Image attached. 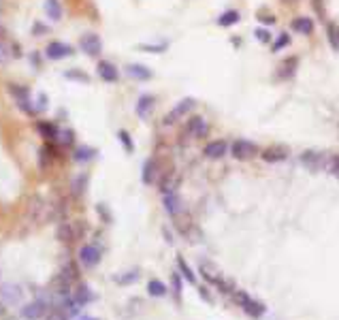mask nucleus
Returning a JSON list of instances; mask_svg holds the SVG:
<instances>
[{
  "mask_svg": "<svg viewBox=\"0 0 339 320\" xmlns=\"http://www.w3.org/2000/svg\"><path fill=\"white\" fill-rule=\"evenodd\" d=\"M164 205H166V212L173 213V216L182 212V201H180V196L173 194V192H166L164 194Z\"/></svg>",
  "mask_w": 339,
  "mask_h": 320,
  "instance_id": "19",
  "label": "nucleus"
},
{
  "mask_svg": "<svg viewBox=\"0 0 339 320\" xmlns=\"http://www.w3.org/2000/svg\"><path fill=\"white\" fill-rule=\"evenodd\" d=\"M96 73H98V77H101L103 81H107V83H115L120 79L118 66H115L113 62H109V60H101L98 66H96Z\"/></svg>",
  "mask_w": 339,
  "mask_h": 320,
  "instance_id": "10",
  "label": "nucleus"
},
{
  "mask_svg": "<svg viewBox=\"0 0 339 320\" xmlns=\"http://www.w3.org/2000/svg\"><path fill=\"white\" fill-rule=\"evenodd\" d=\"M126 75L137 79V81H150V79L154 77L152 69H147L145 64H128L126 66Z\"/></svg>",
  "mask_w": 339,
  "mask_h": 320,
  "instance_id": "13",
  "label": "nucleus"
},
{
  "mask_svg": "<svg viewBox=\"0 0 339 320\" xmlns=\"http://www.w3.org/2000/svg\"><path fill=\"white\" fill-rule=\"evenodd\" d=\"M79 263L83 265V267H96L98 263H101V250L96 248V245H83L81 250H79Z\"/></svg>",
  "mask_w": 339,
  "mask_h": 320,
  "instance_id": "11",
  "label": "nucleus"
},
{
  "mask_svg": "<svg viewBox=\"0 0 339 320\" xmlns=\"http://www.w3.org/2000/svg\"><path fill=\"white\" fill-rule=\"evenodd\" d=\"M30 62H32V64L36 66V69H39V66H41V58H39V53H32V56H30Z\"/></svg>",
  "mask_w": 339,
  "mask_h": 320,
  "instance_id": "36",
  "label": "nucleus"
},
{
  "mask_svg": "<svg viewBox=\"0 0 339 320\" xmlns=\"http://www.w3.org/2000/svg\"><path fill=\"white\" fill-rule=\"evenodd\" d=\"M254 36H256L258 41H262V43H269V41H271V34H269V30H264V28H256Z\"/></svg>",
  "mask_w": 339,
  "mask_h": 320,
  "instance_id": "33",
  "label": "nucleus"
},
{
  "mask_svg": "<svg viewBox=\"0 0 339 320\" xmlns=\"http://www.w3.org/2000/svg\"><path fill=\"white\" fill-rule=\"evenodd\" d=\"M34 107H36V113L39 111H45V107H47V94H36V101H34Z\"/></svg>",
  "mask_w": 339,
  "mask_h": 320,
  "instance_id": "30",
  "label": "nucleus"
},
{
  "mask_svg": "<svg viewBox=\"0 0 339 320\" xmlns=\"http://www.w3.org/2000/svg\"><path fill=\"white\" fill-rule=\"evenodd\" d=\"M60 137H62L60 141H62L64 145H71L73 141H75V133H73V131H60Z\"/></svg>",
  "mask_w": 339,
  "mask_h": 320,
  "instance_id": "32",
  "label": "nucleus"
},
{
  "mask_svg": "<svg viewBox=\"0 0 339 320\" xmlns=\"http://www.w3.org/2000/svg\"><path fill=\"white\" fill-rule=\"evenodd\" d=\"M237 22H239V11H235V9L224 11V13L218 17V26H224V28H229V26H233V24H237Z\"/></svg>",
  "mask_w": 339,
  "mask_h": 320,
  "instance_id": "21",
  "label": "nucleus"
},
{
  "mask_svg": "<svg viewBox=\"0 0 339 320\" xmlns=\"http://www.w3.org/2000/svg\"><path fill=\"white\" fill-rule=\"evenodd\" d=\"M94 156H96V150L94 147H88V145H81L73 152V158H75L77 162H88V160H92Z\"/></svg>",
  "mask_w": 339,
  "mask_h": 320,
  "instance_id": "20",
  "label": "nucleus"
},
{
  "mask_svg": "<svg viewBox=\"0 0 339 320\" xmlns=\"http://www.w3.org/2000/svg\"><path fill=\"white\" fill-rule=\"evenodd\" d=\"M290 28L294 30V32H299V34H303V36H310L313 32V20L312 17H297V20H292L290 22Z\"/></svg>",
  "mask_w": 339,
  "mask_h": 320,
  "instance_id": "15",
  "label": "nucleus"
},
{
  "mask_svg": "<svg viewBox=\"0 0 339 320\" xmlns=\"http://www.w3.org/2000/svg\"><path fill=\"white\" fill-rule=\"evenodd\" d=\"M34 30H36V36L45 34V26H43V24H34Z\"/></svg>",
  "mask_w": 339,
  "mask_h": 320,
  "instance_id": "37",
  "label": "nucleus"
},
{
  "mask_svg": "<svg viewBox=\"0 0 339 320\" xmlns=\"http://www.w3.org/2000/svg\"><path fill=\"white\" fill-rule=\"evenodd\" d=\"M150 291H152L154 294H162V293H164V286L160 284V282H152V284H150Z\"/></svg>",
  "mask_w": 339,
  "mask_h": 320,
  "instance_id": "35",
  "label": "nucleus"
},
{
  "mask_svg": "<svg viewBox=\"0 0 339 320\" xmlns=\"http://www.w3.org/2000/svg\"><path fill=\"white\" fill-rule=\"evenodd\" d=\"M79 47H81V52L88 53L90 58H96V56H101V52H103V41H101V36L94 34V32H85V34H81V39H79Z\"/></svg>",
  "mask_w": 339,
  "mask_h": 320,
  "instance_id": "3",
  "label": "nucleus"
},
{
  "mask_svg": "<svg viewBox=\"0 0 339 320\" xmlns=\"http://www.w3.org/2000/svg\"><path fill=\"white\" fill-rule=\"evenodd\" d=\"M288 43H290V36H288L286 32H282L280 36H277V41L273 43V52H280V49H284Z\"/></svg>",
  "mask_w": 339,
  "mask_h": 320,
  "instance_id": "28",
  "label": "nucleus"
},
{
  "mask_svg": "<svg viewBox=\"0 0 339 320\" xmlns=\"http://www.w3.org/2000/svg\"><path fill=\"white\" fill-rule=\"evenodd\" d=\"M75 53V49L69 43H62V41H52L49 45L45 47V56L49 60H64Z\"/></svg>",
  "mask_w": 339,
  "mask_h": 320,
  "instance_id": "6",
  "label": "nucleus"
},
{
  "mask_svg": "<svg viewBox=\"0 0 339 320\" xmlns=\"http://www.w3.org/2000/svg\"><path fill=\"white\" fill-rule=\"evenodd\" d=\"M83 186H85V175H79L77 180H75V184H73V188H75V194H81V190H85Z\"/></svg>",
  "mask_w": 339,
  "mask_h": 320,
  "instance_id": "34",
  "label": "nucleus"
},
{
  "mask_svg": "<svg viewBox=\"0 0 339 320\" xmlns=\"http://www.w3.org/2000/svg\"><path fill=\"white\" fill-rule=\"evenodd\" d=\"M186 131H188L190 137H194V139H205L209 134V124L205 122V118H201V115H192L186 124Z\"/></svg>",
  "mask_w": 339,
  "mask_h": 320,
  "instance_id": "8",
  "label": "nucleus"
},
{
  "mask_svg": "<svg viewBox=\"0 0 339 320\" xmlns=\"http://www.w3.org/2000/svg\"><path fill=\"white\" fill-rule=\"evenodd\" d=\"M64 77H69V79H77V81H85V83L90 81V77L85 75V73H79V71H69V73H64Z\"/></svg>",
  "mask_w": 339,
  "mask_h": 320,
  "instance_id": "31",
  "label": "nucleus"
},
{
  "mask_svg": "<svg viewBox=\"0 0 339 320\" xmlns=\"http://www.w3.org/2000/svg\"><path fill=\"white\" fill-rule=\"evenodd\" d=\"M20 314H22L24 320H39L47 314V303L43 299H34V301H30V303H24Z\"/></svg>",
  "mask_w": 339,
  "mask_h": 320,
  "instance_id": "5",
  "label": "nucleus"
},
{
  "mask_svg": "<svg viewBox=\"0 0 339 320\" xmlns=\"http://www.w3.org/2000/svg\"><path fill=\"white\" fill-rule=\"evenodd\" d=\"M45 320H69V314H66L62 307H52L45 314Z\"/></svg>",
  "mask_w": 339,
  "mask_h": 320,
  "instance_id": "25",
  "label": "nucleus"
},
{
  "mask_svg": "<svg viewBox=\"0 0 339 320\" xmlns=\"http://www.w3.org/2000/svg\"><path fill=\"white\" fill-rule=\"evenodd\" d=\"M58 239L60 241H73V239H77V231H75V224L73 222H62L58 226Z\"/></svg>",
  "mask_w": 339,
  "mask_h": 320,
  "instance_id": "17",
  "label": "nucleus"
},
{
  "mask_svg": "<svg viewBox=\"0 0 339 320\" xmlns=\"http://www.w3.org/2000/svg\"><path fill=\"white\" fill-rule=\"evenodd\" d=\"M194 107H196V101H194V98H182V101L173 107V111H169V113L164 115V124H166V126L175 124V122L180 120V118H183V115H190V111H192Z\"/></svg>",
  "mask_w": 339,
  "mask_h": 320,
  "instance_id": "2",
  "label": "nucleus"
},
{
  "mask_svg": "<svg viewBox=\"0 0 339 320\" xmlns=\"http://www.w3.org/2000/svg\"><path fill=\"white\" fill-rule=\"evenodd\" d=\"M36 131H39V134L43 139H47V141H55L60 137V128L53 124V122H36Z\"/></svg>",
  "mask_w": 339,
  "mask_h": 320,
  "instance_id": "14",
  "label": "nucleus"
},
{
  "mask_svg": "<svg viewBox=\"0 0 339 320\" xmlns=\"http://www.w3.org/2000/svg\"><path fill=\"white\" fill-rule=\"evenodd\" d=\"M118 139H120V143H122V145H124V150H126L128 154H130V152L134 150V143H132L130 134H128L126 131H120V133H118Z\"/></svg>",
  "mask_w": 339,
  "mask_h": 320,
  "instance_id": "26",
  "label": "nucleus"
},
{
  "mask_svg": "<svg viewBox=\"0 0 339 320\" xmlns=\"http://www.w3.org/2000/svg\"><path fill=\"white\" fill-rule=\"evenodd\" d=\"M154 103H156V98H154L152 94H141L139 101H137V105H134V113H137L141 120H145L147 115L152 113Z\"/></svg>",
  "mask_w": 339,
  "mask_h": 320,
  "instance_id": "12",
  "label": "nucleus"
},
{
  "mask_svg": "<svg viewBox=\"0 0 339 320\" xmlns=\"http://www.w3.org/2000/svg\"><path fill=\"white\" fill-rule=\"evenodd\" d=\"M45 15L52 22L62 20V4H60V0H45Z\"/></svg>",
  "mask_w": 339,
  "mask_h": 320,
  "instance_id": "16",
  "label": "nucleus"
},
{
  "mask_svg": "<svg viewBox=\"0 0 339 320\" xmlns=\"http://www.w3.org/2000/svg\"><path fill=\"white\" fill-rule=\"evenodd\" d=\"M229 150L231 147L224 139H215V141H209V143L203 147V154L211 160H218V158H224L226 154H229Z\"/></svg>",
  "mask_w": 339,
  "mask_h": 320,
  "instance_id": "9",
  "label": "nucleus"
},
{
  "mask_svg": "<svg viewBox=\"0 0 339 320\" xmlns=\"http://www.w3.org/2000/svg\"><path fill=\"white\" fill-rule=\"evenodd\" d=\"M11 49L13 47H9L4 41H0V66H4L11 58H13V52H11Z\"/></svg>",
  "mask_w": 339,
  "mask_h": 320,
  "instance_id": "24",
  "label": "nucleus"
},
{
  "mask_svg": "<svg viewBox=\"0 0 339 320\" xmlns=\"http://www.w3.org/2000/svg\"><path fill=\"white\" fill-rule=\"evenodd\" d=\"M9 94L15 98V105L20 107V111H24L26 115L36 113L34 101H32V96H30L28 88H24V85H20V83H9Z\"/></svg>",
  "mask_w": 339,
  "mask_h": 320,
  "instance_id": "1",
  "label": "nucleus"
},
{
  "mask_svg": "<svg viewBox=\"0 0 339 320\" xmlns=\"http://www.w3.org/2000/svg\"><path fill=\"white\" fill-rule=\"evenodd\" d=\"M231 154L237 160H245V158L256 156L258 147L252 143V141H248V139H237V141H233V145H231Z\"/></svg>",
  "mask_w": 339,
  "mask_h": 320,
  "instance_id": "7",
  "label": "nucleus"
},
{
  "mask_svg": "<svg viewBox=\"0 0 339 320\" xmlns=\"http://www.w3.org/2000/svg\"><path fill=\"white\" fill-rule=\"evenodd\" d=\"M261 156L267 160V162H275V160H284L286 158V154L284 152H280V150H267L264 154H261Z\"/></svg>",
  "mask_w": 339,
  "mask_h": 320,
  "instance_id": "27",
  "label": "nucleus"
},
{
  "mask_svg": "<svg viewBox=\"0 0 339 320\" xmlns=\"http://www.w3.org/2000/svg\"><path fill=\"white\" fill-rule=\"evenodd\" d=\"M0 32H2V28H0Z\"/></svg>",
  "mask_w": 339,
  "mask_h": 320,
  "instance_id": "39",
  "label": "nucleus"
},
{
  "mask_svg": "<svg viewBox=\"0 0 339 320\" xmlns=\"http://www.w3.org/2000/svg\"><path fill=\"white\" fill-rule=\"evenodd\" d=\"M0 299L4 301V305H24V291L17 284H2L0 286Z\"/></svg>",
  "mask_w": 339,
  "mask_h": 320,
  "instance_id": "4",
  "label": "nucleus"
},
{
  "mask_svg": "<svg viewBox=\"0 0 339 320\" xmlns=\"http://www.w3.org/2000/svg\"><path fill=\"white\" fill-rule=\"evenodd\" d=\"M92 299H94V294L90 293V288H88V286H81V288H79V291L75 293V301H77L79 305H85V303H90Z\"/></svg>",
  "mask_w": 339,
  "mask_h": 320,
  "instance_id": "23",
  "label": "nucleus"
},
{
  "mask_svg": "<svg viewBox=\"0 0 339 320\" xmlns=\"http://www.w3.org/2000/svg\"><path fill=\"white\" fill-rule=\"evenodd\" d=\"M79 320H96V318H90V316H83V318H79Z\"/></svg>",
  "mask_w": 339,
  "mask_h": 320,
  "instance_id": "38",
  "label": "nucleus"
},
{
  "mask_svg": "<svg viewBox=\"0 0 339 320\" xmlns=\"http://www.w3.org/2000/svg\"><path fill=\"white\" fill-rule=\"evenodd\" d=\"M139 49H143V52H150V53H160L166 49V43H160V45H147V43H143V45H139Z\"/></svg>",
  "mask_w": 339,
  "mask_h": 320,
  "instance_id": "29",
  "label": "nucleus"
},
{
  "mask_svg": "<svg viewBox=\"0 0 339 320\" xmlns=\"http://www.w3.org/2000/svg\"><path fill=\"white\" fill-rule=\"evenodd\" d=\"M326 39H329L331 47L335 52H339V24H335V22L326 24Z\"/></svg>",
  "mask_w": 339,
  "mask_h": 320,
  "instance_id": "18",
  "label": "nucleus"
},
{
  "mask_svg": "<svg viewBox=\"0 0 339 320\" xmlns=\"http://www.w3.org/2000/svg\"><path fill=\"white\" fill-rule=\"evenodd\" d=\"M154 175H156V160H147V162L143 164V182L152 184Z\"/></svg>",
  "mask_w": 339,
  "mask_h": 320,
  "instance_id": "22",
  "label": "nucleus"
}]
</instances>
